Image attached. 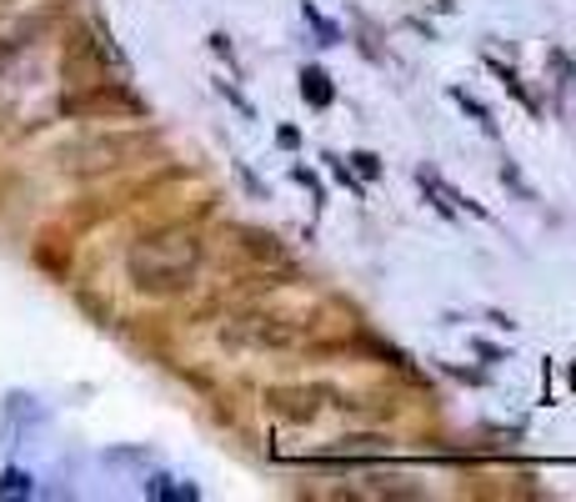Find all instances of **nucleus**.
Returning a JSON list of instances; mask_svg holds the SVG:
<instances>
[{"label": "nucleus", "instance_id": "2", "mask_svg": "<svg viewBox=\"0 0 576 502\" xmlns=\"http://www.w3.org/2000/svg\"><path fill=\"white\" fill-rule=\"evenodd\" d=\"M145 146H151L145 131H105V136H80V141L61 146L55 161H61V172H71V176H105V172L131 166L136 156H145Z\"/></svg>", "mask_w": 576, "mask_h": 502}, {"label": "nucleus", "instance_id": "5", "mask_svg": "<svg viewBox=\"0 0 576 502\" xmlns=\"http://www.w3.org/2000/svg\"><path fill=\"white\" fill-rule=\"evenodd\" d=\"M105 66H111V55H105L101 36L95 30H71L66 36V51H61V76L66 86H91V80H105Z\"/></svg>", "mask_w": 576, "mask_h": 502}, {"label": "nucleus", "instance_id": "14", "mask_svg": "<svg viewBox=\"0 0 576 502\" xmlns=\"http://www.w3.org/2000/svg\"><path fill=\"white\" fill-rule=\"evenodd\" d=\"M346 161H351V172L361 176V181H376L381 176V156H371V151H351Z\"/></svg>", "mask_w": 576, "mask_h": 502}, {"label": "nucleus", "instance_id": "12", "mask_svg": "<svg viewBox=\"0 0 576 502\" xmlns=\"http://www.w3.org/2000/svg\"><path fill=\"white\" fill-rule=\"evenodd\" d=\"M327 166H331V176H336V181L346 186V191H356V197H367V181H361V176H356L341 156H327Z\"/></svg>", "mask_w": 576, "mask_h": 502}, {"label": "nucleus", "instance_id": "8", "mask_svg": "<svg viewBox=\"0 0 576 502\" xmlns=\"http://www.w3.org/2000/svg\"><path fill=\"white\" fill-rule=\"evenodd\" d=\"M302 96H306V106H316V111H327L331 101H336V86H331V76L321 66H302Z\"/></svg>", "mask_w": 576, "mask_h": 502}, {"label": "nucleus", "instance_id": "7", "mask_svg": "<svg viewBox=\"0 0 576 502\" xmlns=\"http://www.w3.org/2000/svg\"><path fill=\"white\" fill-rule=\"evenodd\" d=\"M417 181H421V191H426V197H432V206H436V212L446 216V222H451V216L461 212V197H457V191H451V186L441 181V176L432 172V166H421V172H417Z\"/></svg>", "mask_w": 576, "mask_h": 502}, {"label": "nucleus", "instance_id": "17", "mask_svg": "<svg viewBox=\"0 0 576 502\" xmlns=\"http://www.w3.org/2000/svg\"><path fill=\"white\" fill-rule=\"evenodd\" d=\"M276 141H281V146H286V151H296V141H302V136H296V131H291V126H281V131H276Z\"/></svg>", "mask_w": 576, "mask_h": 502}, {"label": "nucleus", "instance_id": "13", "mask_svg": "<svg viewBox=\"0 0 576 502\" xmlns=\"http://www.w3.org/2000/svg\"><path fill=\"white\" fill-rule=\"evenodd\" d=\"M302 15H306V21H311V26H316V36H321V46H336V40H341V30L331 26V21H327V15H321V11H316L311 0H306V5H302Z\"/></svg>", "mask_w": 576, "mask_h": 502}, {"label": "nucleus", "instance_id": "9", "mask_svg": "<svg viewBox=\"0 0 576 502\" xmlns=\"http://www.w3.org/2000/svg\"><path fill=\"white\" fill-rule=\"evenodd\" d=\"M241 241H246V251L256 256V262H266V266H291V256H286V247L271 237V231H241Z\"/></svg>", "mask_w": 576, "mask_h": 502}, {"label": "nucleus", "instance_id": "10", "mask_svg": "<svg viewBox=\"0 0 576 502\" xmlns=\"http://www.w3.org/2000/svg\"><path fill=\"white\" fill-rule=\"evenodd\" d=\"M486 66H491V76H497V80H501V86H507V91H511V96H516V101H522V106H526V111H532V116H541V106H537V96L526 91V86H522V76H516V71H511V66H501L497 55H491V61H486Z\"/></svg>", "mask_w": 576, "mask_h": 502}, {"label": "nucleus", "instance_id": "11", "mask_svg": "<svg viewBox=\"0 0 576 502\" xmlns=\"http://www.w3.org/2000/svg\"><path fill=\"white\" fill-rule=\"evenodd\" d=\"M451 101H457V106L466 111V116H472L476 126H482V131H491V136H497V116H491V111H486V106H482V101H476L472 91H461V86H457V91H451Z\"/></svg>", "mask_w": 576, "mask_h": 502}, {"label": "nucleus", "instance_id": "4", "mask_svg": "<svg viewBox=\"0 0 576 502\" xmlns=\"http://www.w3.org/2000/svg\"><path fill=\"white\" fill-rule=\"evenodd\" d=\"M221 342L231 347H271V352H286V347L302 342V327L291 317H276V312H251L236 317L231 327H221Z\"/></svg>", "mask_w": 576, "mask_h": 502}, {"label": "nucleus", "instance_id": "15", "mask_svg": "<svg viewBox=\"0 0 576 502\" xmlns=\"http://www.w3.org/2000/svg\"><path fill=\"white\" fill-rule=\"evenodd\" d=\"M501 181H507L511 186V191H516V197H526V201H532V197H537V191H532V186H526V176L522 172H516V161H501Z\"/></svg>", "mask_w": 576, "mask_h": 502}, {"label": "nucleus", "instance_id": "6", "mask_svg": "<svg viewBox=\"0 0 576 502\" xmlns=\"http://www.w3.org/2000/svg\"><path fill=\"white\" fill-rule=\"evenodd\" d=\"M266 407H271V412H281L286 423H311V417H316L311 392H286V387H276V392H266Z\"/></svg>", "mask_w": 576, "mask_h": 502}, {"label": "nucleus", "instance_id": "1", "mask_svg": "<svg viewBox=\"0 0 576 502\" xmlns=\"http://www.w3.org/2000/svg\"><path fill=\"white\" fill-rule=\"evenodd\" d=\"M201 262H206V247H201L196 231H151L126 256V277L141 297L166 302V297H181V291L196 287Z\"/></svg>", "mask_w": 576, "mask_h": 502}, {"label": "nucleus", "instance_id": "19", "mask_svg": "<svg viewBox=\"0 0 576 502\" xmlns=\"http://www.w3.org/2000/svg\"><path fill=\"white\" fill-rule=\"evenodd\" d=\"M572 392H576V362H572Z\"/></svg>", "mask_w": 576, "mask_h": 502}, {"label": "nucleus", "instance_id": "18", "mask_svg": "<svg viewBox=\"0 0 576 502\" xmlns=\"http://www.w3.org/2000/svg\"><path fill=\"white\" fill-rule=\"evenodd\" d=\"M432 5H436V11H451V5H457V0H432Z\"/></svg>", "mask_w": 576, "mask_h": 502}, {"label": "nucleus", "instance_id": "3", "mask_svg": "<svg viewBox=\"0 0 576 502\" xmlns=\"http://www.w3.org/2000/svg\"><path fill=\"white\" fill-rule=\"evenodd\" d=\"M55 111L71 116V121H86V116H145L141 96H136L126 80H91V86H71Z\"/></svg>", "mask_w": 576, "mask_h": 502}, {"label": "nucleus", "instance_id": "16", "mask_svg": "<svg viewBox=\"0 0 576 502\" xmlns=\"http://www.w3.org/2000/svg\"><path fill=\"white\" fill-rule=\"evenodd\" d=\"M26 492H30L26 473H5V477H0V498H26Z\"/></svg>", "mask_w": 576, "mask_h": 502}, {"label": "nucleus", "instance_id": "20", "mask_svg": "<svg viewBox=\"0 0 576 502\" xmlns=\"http://www.w3.org/2000/svg\"><path fill=\"white\" fill-rule=\"evenodd\" d=\"M0 5H11V0H0Z\"/></svg>", "mask_w": 576, "mask_h": 502}]
</instances>
